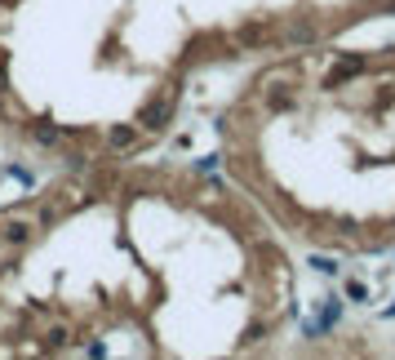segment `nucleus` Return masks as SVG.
Here are the masks:
<instances>
[{
    "instance_id": "f257e3e1",
    "label": "nucleus",
    "mask_w": 395,
    "mask_h": 360,
    "mask_svg": "<svg viewBox=\"0 0 395 360\" xmlns=\"http://www.w3.org/2000/svg\"><path fill=\"white\" fill-rule=\"evenodd\" d=\"M173 107H178V94H160V98H151V103L142 107V116H138V129H147V134H160V129L173 120Z\"/></svg>"
},
{
    "instance_id": "9d476101",
    "label": "nucleus",
    "mask_w": 395,
    "mask_h": 360,
    "mask_svg": "<svg viewBox=\"0 0 395 360\" xmlns=\"http://www.w3.org/2000/svg\"><path fill=\"white\" fill-rule=\"evenodd\" d=\"M62 169H67V174H89V156H80V152H71V156H62Z\"/></svg>"
},
{
    "instance_id": "0eeeda50",
    "label": "nucleus",
    "mask_w": 395,
    "mask_h": 360,
    "mask_svg": "<svg viewBox=\"0 0 395 360\" xmlns=\"http://www.w3.org/2000/svg\"><path fill=\"white\" fill-rule=\"evenodd\" d=\"M307 267H311V271H320V276H338V271H342V267H338V258H328V254H311V258H307Z\"/></svg>"
},
{
    "instance_id": "f8f14e48",
    "label": "nucleus",
    "mask_w": 395,
    "mask_h": 360,
    "mask_svg": "<svg viewBox=\"0 0 395 360\" xmlns=\"http://www.w3.org/2000/svg\"><path fill=\"white\" fill-rule=\"evenodd\" d=\"M289 40L311 45V40H316V27H311V23H293V27H289Z\"/></svg>"
},
{
    "instance_id": "20e7f679",
    "label": "nucleus",
    "mask_w": 395,
    "mask_h": 360,
    "mask_svg": "<svg viewBox=\"0 0 395 360\" xmlns=\"http://www.w3.org/2000/svg\"><path fill=\"white\" fill-rule=\"evenodd\" d=\"M342 312H347V303H342L338 293H324V298H320V316H316L320 334H333V325L342 320Z\"/></svg>"
},
{
    "instance_id": "4468645a",
    "label": "nucleus",
    "mask_w": 395,
    "mask_h": 360,
    "mask_svg": "<svg viewBox=\"0 0 395 360\" xmlns=\"http://www.w3.org/2000/svg\"><path fill=\"white\" fill-rule=\"evenodd\" d=\"M5 174H9V178H18L23 187H36V174H27L23 165H5Z\"/></svg>"
},
{
    "instance_id": "39448f33",
    "label": "nucleus",
    "mask_w": 395,
    "mask_h": 360,
    "mask_svg": "<svg viewBox=\"0 0 395 360\" xmlns=\"http://www.w3.org/2000/svg\"><path fill=\"white\" fill-rule=\"evenodd\" d=\"M23 134H27V142H36V147H58L62 142V129L49 125V120H31Z\"/></svg>"
},
{
    "instance_id": "7ed1b4c3",
    "label": "nucleus",
    "mask_w": 395,
    "mask_h": 360,
    "mask_svg": "<svg viewBox=\"0 0 395 360\" xmlns=\"http://www.w3.org/2000/svg\"><path fill=\"white\" fill-rule=\"evenodd\" d=\"M31 236H36V223H27V218L0 223V244L5 249H23V244H31Z\"/></svg>"
},
{
    "instance_id": "f03ea898",
    "label": "nucleus",
    "mask_w": 395,
    "mask_h": 360,
    "mask_svg": "<svg viewBox=\"0 0 395 360\" xmlns=\"http://www.w3.org/2000/svg\"><path fill=\"white\" fill-rule=\"evenodd\" d=\"M365 72H369V58H365V54H342V58H338V67H328L324 89H338V85H347V80L365 76Z\"/></svg>"
},
{
    "instance_id": "dca6fc26",
    "label": "nucleus",
    "mask_w": 395,
    "mask_h": 360,
    "mask_svg": "<svg viewBox=\"0 0 395 360\" xmlns=\"http://www.w3.org/2000/svg\"><path fill=\"white\" fill-rule=\"evenodd\" d=\"M5 67H9V54H0V89H5Z\"/></svg>"
},
{
    "instance_id": "6e6552de",
    "label": "nucleus",
    "mask_w": 395,
    "mask_h": 360,
    "mask_svg": "<svg viewBox=\"0 0 395 360\" xmlns=\"http://www.w3.org/2000/svg\"><path fill=\"white\" fill-rule=\"evenodd\" d=\"M218 165H222V152H209V156H195V174H218Z\"/></svg>"
},
{
    "instance_id": "ddd939ff",
    "label": "nucleus",
    "mask_w": 395,
    "mask_h": 360,
    "mask_svg": "<svg viewBox=\"0 0 395 360\" xmlns=\"http://www.w3.org/2000/svg\"><path fill=\"white\" fill-rule=\"evenodd\" d=\"M267 107H271V111H285V107H293V94H280V89H275V94H267Z\"/></svg>"
},
{
    "instance_id": "9b49d317",
    "label": "nucleus",
    "mask_w": 395,
    "mask_h": 360,
    "mask_svg": "<svg viewBox=\"0 0 395 360\" xmlns=\"http://www.w3.org/2000/svg\"><path fill=\"white\" fill-rule=\"evenodd\" d=\"M342 293H347V303H369V285L365 281H347Z\"/></svg>"
},
{
    "instance_id": "f3484780",
    "label": "nucleus",
    "mask_w": 395,
    "mask_h": 360,
    "mask_svg": "<svg viewBox=\"0 0 395 360\" xmlns=\"http://www.w3.org/2000/svg\"><path fill=\"white\" fill-rule=\"evenodd\" d=\"M382 320H395V303H391V307H387V312H382Z\"/></svg>"
},
{
    "instance_id": "2eb2a0df",
    "label": "nucleus",
    "mask_w": 395,
    "mask_h": 360,
    "mask_svg": "<svg viewBox=\"0 0 395 360\" xmlns=\"http://www.w3.org/2000/svg\"><path fill=\"white\" fill-rule=\"evenodd\" d=\"M240 40H244V45H258V40H267V27H244V31H240Z\"/></svg>"
},
{
    "instance_id": "1a4fd4ad",
    "label": "nucleus",
    "mask_w": 395,
    "mask_h": 360,
    "mask_svg": "<svg viewBox=\"0 0 395 360\" xmlns=\"http://www.w3.org/2000/svg\"><path fill=\"white\" fill-rule=\"evenodd\" d=\"M67 342H71V334H67V330H62V325H58V330H49V334H45V351H62V347H67Z\"/></svg>"
},
{
    "instance_id": "423d86ee",
    "label": "nucleus",
    "mask_w": 395,
    "mask_h": 360,
    "mask_svg": "<svg viewBox=\"0 0 395 360\" xmlns=\"http://www.w3.org/2000/svg\"><path fill=\"white\" fill-rule=\"evenodd\" d=\"M138 134H142L138 125H111L107 129V147H111V152H129V147L138 142Z\"/></svg>"
}]
</instances>
